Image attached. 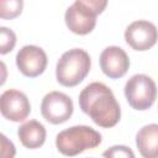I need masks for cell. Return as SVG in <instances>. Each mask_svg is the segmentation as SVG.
<instances>
[{"label":"cell","instance_id":"1","mask_svg":"<svg viewBox=\"0 0 158 158\" xmlns=\"http://www.w3.org/2000/svg\"><path fill=\"white\" fill-rule=\"evenodd\" d=\"M79 106L94 123L104 128L114 127L121 117V109L112 90L100 81L90 83L81 90Z\"/></svg>","mask_w":158,"mask_h":158},{"label":"cell","instance_id":"2","mask_svg":"<svg viewBox=\"0 0 158 158\" xmlns=\"http://www.w3.org/2000/svg\"><path fill=\"white\" fill-rule=\"evenodd\" d=\"M91 67L90 56L81 48H73L64 52L57 62V81L67 88L78 85L89 74Z\"/></svg>","mask_w":158,"mask_h":158},{"label":"cell","instance_id":"3","mask_svg":"<svg viewBox=\"0 0 158 158\" xmlns=\"http://www.w3.org/2000/svg\"><path fill=\"white\" fill-rule=\"evenodd\" d=\"M106 1L77 0L65 11L64 20L67 27L75 35H88L96 25V16L106 7Z\"/></svg>","mask_w":158,"mask_h":158},{"label":"cell","instance_id":"4","mask_svg":"<svg viewBox=\"0 0 158 158\" xmlns=\"http://www.w3.org/2000/svg\"><path fill=\"white\" fill-rule=\"evenodd\" d=\"M101 143V135L89 126H73L60 131L56 137V146L59 153L74 157L85 149L95 148Z\"/></svg>","mask_w":158,"mask_h":158},{"label":"cell","instance_id":"5","mask_svg":"<svg viewBox=\"0 0 158 158\" xmlns=\"http://www.w3.org/2000/svg\"><path fill=\"white\" fill-rule=\"evenodd\" d=\"M125 96L135 110H148L157 99L154 80L146 74H135L125 84Z\"/></svg>","mask_w":158,"mask_h":158},{"label":"cell","instance_id":"6","mask_svg":"<svg viewBox=\"0 0 158 158\" xmlns=\"http://www.w3.org/2000/svg\"><path fill=\"white\" fill-rule=\"evenodd\" d=\"M72 99L60 91H51L44 95L41 102V114L46 121L52 125H59L70 118L73 115Z\"/></svg>","mask_w":158,"mask_h":158},{"label":"cell","instance_id":"7","mask_svg":"<svg viewBox=\"0 0 158 158\" xmlns=\"http://www.w3.org/2000/svg\"><path fill=\"white\" fill-rule=\"evenodd\" d=\"M126 43L135 51H147L158 41V30L147 20H138L127 26L125 31Z\"/></svg>","mask_w":158,"mask_h":158},{"label":"cell","instance_id":"8","mask_svg":"<svg viewBox=\"0 0 158 158\" xmlns=\"http://www.w3.org/2000/svg\"><path fill=\"white\" fill-rule=\"evenodd\" d=\"M1 115L12 122H21L31 112V104L27 96L16 89H9L0 96Z\"/></svg>","mask_w":158,"mask_h":158},{"label":"cell","instance_id":"9","mask_svg":"<svg viewBox=\"0 0 158 158\" xmlns=\"http://www.w3.org/2000/svg\"><path fill=\"white\" fill-rule=\"evenodd\" d=\"M16 65L19 70L28 78L41 75L47 67V54L37 46H23L16 54Z\"/></svg>","mask_w":158,"mask_h":158},{"label":"cell","instance_id":"10","mask_svg":"<svg viewBox=\"0 0 158 158\" xmlns=\"http://www.w3.org/2000/svg\"><path fill=\"white\" fill-rule=\"evenodd\" d=\"M99 60L102 73L111 79H118L123 77L130 67V59L127 53L117 46L106 47L101 52Z\"/></svg>","mask_w":158,"mask_h":158},{"label":"cell","instance_id":"11","mask_svg":"<svg viewBox=\"0 0 158 158\" xmlns=\"http://www.w3.org/2000/svg\"><path fill=\"white\" fill-rule=\"evenodd\" d=\"M136 146L143 158H158V125L143 126L136 135Z\"/></svg>","mask_w":158,"mask_h":158},{"label":"cell","instance_id":"12","mask_svg":"<svg viewBox=\"0 0 158 158\" xmlns=\"http://www.w3.org/2000/svg\"><path fill=\"white\" fill-rule=\"evenodd\" d=\"M46 135L47 132L44 126L36 120H30L25 122L17 130V136L20 138V142L22 143L23 147L30 149L40 148L46 141Z\"/></svg>","mask_w":158,"mask_h":158},{"label":"cell","instance_id":"13","mask_svg":"<svg viewBox=\"0 0 158 158\" xmlns=\"http://www.w3.org/2000/svg\"><path fill=\"white\" fill-rule=\"evenodd\" d=\"M23 2L21 0H10L0 2V16L2 19H14L22 11Z\"/></svg>","mask_w":158,"mask_h":158},{"label":"cell","instance_id":"14","mask_svg":"<svg viewBox=\"0 0 158 158\" xmlns=\"http://www.w3.org/2000/svg\"><path fill=\"white\" fill-rule=\"evenodd\" d=\"M16 44V35L7 27H0V53L6 54L14 49Z\"/></svg>","mask_w":158,"mask_h":158},{"label":"cell","instance_id":"15","mask_svg":"<svg viewBox=\"0 0 158 158\" xmlns=\"http://www.w3.org/2000/svg\"><path fill=\"white\" fill-rule=\"evenodd\" d=\"M102 157L104 158H136L133 151L130 147L122 146V144H116L107 148L106 151H104Z\"/></svg>","mask_w":158,"mask_h":158},{"label":"cell","instance_id":"16","mask_svg":"<svg viewBox=\"0 0 158 158\" xmlns=\"http://www.w3.org/2000/svg\"><path fill=\"white\" fill-rule=\"evenodd\" d=\"M1 144H2V149H1V158H14L16 149L15 146L11 141H9L6 138L5 135H1Z\"/></svg>","mask_w":158,"mask_h":158}]
</instances>
